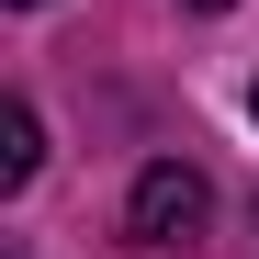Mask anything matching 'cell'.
Returning <instances> with one entry per match:
<instances>
[{"instance_id": "obj_3", "label": "cell", "mask_w": 259, "mask_h": 259, "mask_svg": "<svg viewBox=\"0 0 259 259\" xmlns=\"http://www.w3.org/2000/svg\"><path fill=\"white\" fill-rule=\"evenodd\" d=\"M192 12H226V0H192Z\"/></svg>"}, {"instance_id": "obj_1", "label": "cell", "mask_w": 259, "mask_h": 259, "mask_svg": "<svg viewBox=\"0 0 259 259\" xmlns=\"http://www.w3.org/2000/svg\"><path fill=\"white\" fill-rule=\"evenodd\" d=\"M203 214H214L203 169L147 158V169H136V192H124V237H136V248H192V237H203Z\"/></svg>"}, {"instance_id": "obj_5", "label": "cell", "mask_w": 259, "mask_h": 259, "mask_svg": "<svg viewBox=\"0 0 259 259\" xmlns=\"http://www.w3.org/2000/svg\"><path fill=\"white\" fill-rule=\"evenodd\" d=\"M23 12H34V0H23Z\"/></svg>"}, {"instance_id": "obj_2", "label": "cell", "mask_w": 259, "mask_h": 259, "mask_svg": "<svg viewBox=\"0 0 259 259\" xmlns=\"http://www.w3.org/2000/svg\"><path fill=\"white\" fill-rule=\"evenodd\" d=\"M34 169H46V124H34V102L0 113V192H23Z\"/></svg>"}, {"instance_id": "obj_4", "label": "cell", "mask_w": 259, "mask_h": 259, "mask_svg": "<svg viewBox=\"0 0 259 259\" xmlns=\"http://www.w3.org/2000/svg\"><path fill=\"white\" fill-rule=\"evenodd\" d=\"M248 113H259V91H248Z\"/></svg>"}]
</instances>
